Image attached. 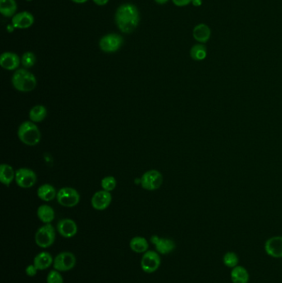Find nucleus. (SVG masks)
<instances>
[{"label": "nucleus", "instance_id": "nucleus-30", "mask_svg": "<svg viewBox=\"0 0 282 283\" xmlns=\"http://www.w3.org/2000/svg\"><path fill=\"white\" fill-rule=\"evenodd\" d=\"M47 283H64L61 271L56 269L50 271L49 273L47 274Z\"/></svg>", "mask_w": 282, "mask_h": 283}, {"label": "nucleus", "instance_id": "nucleus-16", "mask_svg": "<svg viewBox=\"0 0 282 283\" xmlns=\"http://www.w3.org/2000/svg\"><path fill=\"white\" fill-rule=\"evenodd\" d=\"M0 65L8 70H16L20 65V58L14 52H4L0 56Z\"/></svg>", "mask_w": 282, "mask_h": 283}, {"label": "nucleus", "instance_id": "nucleus-10", "mask_svg": "<svg viewBox=\"0 0 282 283\" xmlns=\"http://www.w3.org/2000/svg\"><path fill=\"white\" fill-rule=\"evenodd\" d=\"M18 186L22 188H31L34 186L37 181V176L35 172L28 168H20L17 170L15 176Z\"/></svg>", "mask_w": 282, "mask_h": 283}, {"label": "nucleus", "instance_id": "nucleus-31", "mask_svg": "<svg viewBox=\"0 0 282 283\" xmlns=\"http://www.w3.org/2000/svg\"><path fill=\"white\" fill-rule=\"evenodd\" d=\"M38 271H39V270L36 267L35 265L30 264L28 265V267H26L25 273L27 274V276L33 277V276H35L36 275H37Z\"/></svg>", "mask_w": 282, "mask_h": 283}, {"label": "nucleus", "instance_id": "nucleus-4", "mask_svg": "<svg viewBox=\"0 0 282 283\" xmlns=\"http://www.w3.org/2000/svg\"><path fill=\"white\" fill-rule=\"evenodd\" d=\"M56 240V231L51 224H45L39 228L35 235L36 244L42 248H47L53 245Z\"/></svg>", "mask_w": 282, "mask_h": 283}, {"label": "nucleus", "instance_id": "nucleus-29", "mask_svg": "<svg viewBox=\"0 0 282 283\" xmlns=\"http://www.w3.org/2000/svg\"><path fill=\"white\" fill-rule=\"evenodd\" d=\"M116 185V180H115L114 177H105L101 181L102 188L104 189V190H106V191H109V192L115 190Z\"/></svg>", "mask_w": 282, "mask_h": 283}, {"label": "nucleus", "instance_id": "nucleus-36", "mask_svg": "<svg viewBox=\"0 0 282 283\" xmlns=\"http://www.w3.org/2000/svg\"><path fill=\"white\" fill-rule=\"evenodd\" d=\"M26 1H28V2H30V1H32V0H26Z\"/></svg>", "mask_w": 282, "mask_h": 283}, {"label": "nucleus", "instance_id": "nucleus-19", "mask_svg": "<svg viewBox=\"0 0 282 283\" xmlns=\"http://www.w3.org/2000/svg\"><path fill=\"white\" fill-rule=\"evenodd\" d=\"M230 277L233 283H248L250 280L249 272L240 265L233 267L230 272Z\"/></svg>", "mask_w": 282, "mask_h": 283}, {"label": "nucleus", "instance_id": "nucleus-14", "mask_svg": "<svg viewBox=\"0 0 282 283\" xmlns=\"http://www.w3.org/2000/svg\"><path fill=\"white\" fill-rule=\"evenodd\" d=\"M34 24V17L31 13L24 11L18 13L12 18V26L18 29H27Z\"/></svg>", "mask_w": 282, "mask_h": 283}, {"label": "nucleus", "instance_id": "nucleus-28", "mask_svg": "<svg viewBox=\"0 0 282 283\" xmlns=\"http://www.w3.org/2000/svg\"><path fill=\"white\" fill-rule=\"evenodd\" d=\"M22 65L25 68H31L36 62V56L33 52L27 51L23 55L21 58Z\"/></svg>", "mask_w": 282, "mask_h": 283}, {"label": "nucleus", "instance_id": "nucleus-1", "mask_svg": "<svg viewBox=\"0 0 282 283\" xmlns=\"http://www.w3.org/2000/svg\"><path fill=\"white\" fill-rule=\"evenodd\" d=\"M140 21V14L138 8L132 4L120 5L115 13L117 27L122 33H133Z\"/></svg>", "mask_w": 282, "mask_h": 283}, {"label": "nucleus", "instance_id": "nucleus-26", "mask_svg": "<svg viewBox=\"0 0 282 283\" xmlns=\"http://www.w3.org/2000/svg\"><path fill=\"white\" fill-rule=\"evenodd\" d=\"M47 109L44 106L37 105L31 109L29 117H30L31 121L33 123H39V122L44 120L45 118L47 117Z\"/></svg>", "mask_w": 282, "mask_h": 283}, {"label": "nucleus", "instance_id": "nucleus-2", "mask_svg": "<svg viewBox=\"0 0 282 283\" xmlns=\"http://www.w3.org/2000/svg\"><path fill=\"white\" fill-rule=\"evenodd\" d=\"M13 86L17 91L29 92L35 89L37 80L34 75L25 69L16 70L12 78Z\"/></svg>", "mask_w": 282, "mask_h": 283}, {"label": "nucleus", "instance_id": "nucleus-15", "mask_svg": "<svg viewBox=\"0 0 282 283\" xmlns=\"http://www.w3.org/2000/svg\"><path fill=\"white\" fill-rule=\"evenodd\" d=\"M57 231L65 239H70L76 235L78 228L75 221L70 219H63L57 224Z\"/></svg>", "mask_w": 282, "mask_h": 283}, {"label": "nucleus", "instance_id": "nucleus-21", "mask_svg": "<svg viewBox=\"0 0 282 283\" xmlns=\"http://www.w3.org/2000/svg\"><path fill=\"white\" fill-rule=\"evenodd\" d=\"M16 172L14 168L8 164H2L0 166V181L5 186H10L14 179H15Z\"/></svg>", "mask_w": 282, "mask_h": 283}, {"label": "nucleus", "instance_id": "nucleus-33", "mask_svg": "<svg viewBox=\"0 0 282 283\" xmlns=\"http://www.w3.org/2000/svg\"><path fill=\"white\" fill-rule=\"evenodd\" d=\"M93 2L98 6H105L109 3V0H93Z\"/></svg>", "mask_w": 282, "mask_h": 283}, {"label": "nucleus", "instance_id": "nucleus-35", "mask_svg": "<svg viewBox=\"0 0 282 283\" xmlns=\"http://www.w3.org/2000/svg\"><path fill=\"white\" fill-rule=\"evenodd\" d=\"M71 1L75 3V4H84V3H86L88 0H71Z\"/></svg>", "mask_w": 282, "mask_h": 283}, {"label": "nucleus", "instance_id": "nucleus-20", "mask_svg": "<svg viewBox=\"0 0 282 283\" xmlns=\"http://www.w3.org/2000/svg\"><path fill=\"white\" fill-rule=\"evenodd\" d=\"M131 250L136 253H144L148 251L149 244L147 239L141 236H136L131 239L129 243Z\"/></svg>", "mask_w": 282, "mask_h": 283}, {"label": "nucleus", "instance_id": "nucleus-34", "mask_svg": "<svg viewBox=\"0 0 282 283\" xmlns=\"http://www.w3.org/2000/svg\"><path fill=\"white\" fill-rule=\"evenodd\" d=\"M168 1H170V0H155V2L158 5H165Z\"/></svg>", "mask_w": 282, "mask_h": 283}, {"label": "nucleus", "instance_id": "nucleus-7", "mask_svg": "<svg viewBox=\"0 0 282 283\" xmlns=\"http://www.w3.org/2000/svg\"><path fill=\"white\" fill-rule=\"evenodd\" d=\"M163 182V177L161 172L156 170H151L145 172L141 179L142 188L147 190H155L160 188Z\"/></svg>", "mask_w": 282, "mask_h": 283}, {"label": "nucleus", "instance_id": "nucleus-23", "mask_svg": "<svg viewBox=\"0 0 282 283\" xmlns=\"http://www.w3.org/2000/svg\"><path fill=\"white\" fill-rule=\"evenodd\" d=\"M38 217L42 223L51 224L55 219V212L49 205L43 204L38 209Z\"/></svg>", "mask_w": 282, "mask_h": 283}, {"label": "nucleus", "instance_id": "nucleus-22", "mask_svg": "<svg viewBox=\"0 0 282 283\" xmlns=\"http://www.w3.org/2000/svg\"><path fill=\"white\" fill-rule=\"evenodd\" d=\"M18 6L15 0H0V13L5 18H11L16 14Z\"/></svg>", "mask_w": 282, "mask_h": 283}, {"label": "nucleus", "instance_id": "nucleus-27", "mask_svg": "<svg viewBox=\"0 0 282 283\" xmlns=\"http://www.w3.org/2000/svg\"><path fill=\"white\" fill-rule=\"evenodd\" d=\"M223 263L224 266L231 269H233V267L238 266L239 263V258H238V254L234 253V252H227L224 253V257H223Z\"/></svg>", "mask_w": 282, "mask_h": 283}, {"label": "nucleus", "instance_id": "nucleus-11", "mask_svg": "<svg viewBox=\"0 0 282 283\" xmlns=\"http://www.w3.org/2000/svg\"><path fill=\"white\" fill-rule=\"evenodd\" d=\"M151 242L154 244L156 252L161 255H166L172 253L176 248L175 243L172 239L161 238L157 235L151 237Z\"/></svg>", "mask_w": 282, "mask_h": 283}, {"label": "nucleus", "instance_id": "nucleus-24", "mask_svg": "<svg viewBox=\"0 0 282 283\" xmlns=\"http://www.w3.org/2000/svg\"><path fill=\"white\" fill-rule=\"evenodd\" d=\"M56 190L49 184L42 185L38 190V197L44 201H51L56 197Z\"/></svg>", "mask_w": 282, "mask_h": 283}, {"label": "nucleus", "instance_id": "nucleus-12", "mask_svg": "<svg viewBox=\"0 0 282 283\" xmlns=\"http://www.w3.org/2000/svg\"><path fill=\"white\" fill-rule=\"evenodd\" d=\"M264 249L271 258H282V236L271 237L266 240Z\"/></svg>", "mask_w": 282, "mask_h": 283}, {"label": "nucleus", "instance_id": "nucleus-9", "mask_svg": "<svg viewBox=\"0 0 282 283\" xmlns=\"http://www.w3.org/2000/svg\"><path fill=\"white\" fill-rule=\"evenodd\" d=\"M124 43L122 36L116 33H110L104 36L100 41V47L101 50L107 53H113L118 51Z\"/></svg>", "mask_w": 282, "mask_h": 283}, {"label": "nucleus", "instance_id": "nucleus-25", "mask_svg": "<svg viewBox=\"0 0 282 283\" xmlns=\"http://www.w3.org/2000/svg\"><path fill=\"white\" fill-rule=\"evenodd\" d=\"M191 57L196 61H202L207 57L208 51L207 47L205 45L198 43L194 45L190 51Z\"/></svg>", "mask_w": 282, "mask_h": 283}, {"label": "nucleus", "instance_id": "nucleus-5", "mask_svg": "<svg viewBox=\"0 0 282 283\" xmlns=\"http://www.w3.org/2000/svg\"><path fill=\"white\" fill-rule=\"evenodd\" d=\"M161 257L156 251L148 250L143 253L141 259V267L146 273H153L161 266Z\"/></svg>", "mask_w": 282, "mask_h": 283}, {"label": "nucleus", "instance_id": "nucleus-6", "mask_svg": "<svg viewBox=\"0 0 282 283\" xmlns=\"http://www.w3.org/2000/svg\"><path fill=\"white\" fill-rule=\"evenodd\" d=\"M76 264L75 254L70 252H61L54 258V269L63 272L73 269Z\"/></svg>", "mask_w": 282, "mask_h": 283}, {"label": "nucleus", "instance_id": "nucleus-13", "mask_svg": "<svg viewBox=\"0 0 282 283\" xmlns=\"http://www.w3.org/2000/svg\"><path fill=\"white\" fill-rule=\"evenodd\" d=\"M112 201V195L106 190H100L93 195L91 199V204L93 209L97 210H105L110 206Z\"/></svg>", "mask_w": 282, "mask_h": 283}, {"label": "nucleus", "instance_id": "nucleus-3", "mask_svg": "<svg viewBox=\"0 0 282 283\" xmlns=\"http://www.w3.org/2000/svg\"><path fill=\"white\" fill-rule=\"evenodd\" d=\"M18 136L19 139L28 146H35L41 140V132L38 126L30 121L22 123L18 131Z\"/></svg>", "mask_w": 282, "mask_h": 283}, {"label": "nucleus", "instance_id": "nucleus-32", "mask_svg": "<svg viewBox=\"0 0 282 283\" xmlns=\"http://www.w3.org/2000/svg\"><path fill=\"white\" fill-rule=\"evenodd\" d=\"M194 0H172L173 4L177 7H185L193 3Z\"/></svg>", "mask_w": 282, "mask_h": 283}, {"label": "nucleus", "instance_id": "nucleus-18", "mask_svg": "<svg viewBox=\"0 0 282 283\" xmlns=\"http://www.w3.org/2000/svg\"><path fill=\"white\" fill-rule=\"evenodd\" d=\"M54 259L52 256L47 252H41L36 255L33 260V264L39 271H44L53 265Z\"/></svg>", "mask_w": 282, "mask_h": 283}, {"label": "nucleus", "instance_id": "nucleus-17", "mask_svg": "<svg viewBox=\"0 0 282 283\" xmlns=\"http://www.w3.org/2000/svg\"><path fill=\"white\" fill-rule=\"evenodd\" d=\"M192 34L194 39L196 40V42L205 44L210 41L211 37V29L207 24H199L194 28Z\"/></svg>", "mask_w": 282, "mask_h": 283}, {"label": "nucleus", "instance_id": "nucleus-8", "mask_svg": "<svg viewBox=\"0 0 282 283\" xmlns=\"http://www.w3.org/2000/svg\"><path fill=\"white\" fill-rule=\"evenodd\" d=\"M57 201L59 204L65 207H74L79 204V193L75 189L70 187H64L59 190L57 195Z\"/></svg>", "mask_w": 282, "mask_h": 283}]
</instances>
